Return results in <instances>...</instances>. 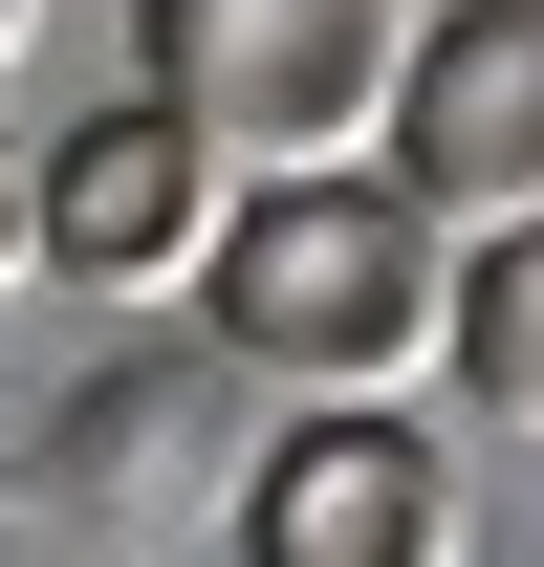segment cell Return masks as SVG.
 I'll return each instance as SVG.
<instances>
[{
  "label": "cell",
  "mask_w": 544,
  "mask_h": 567,
  "mask_svg": "<svg viewBox=\"0 0 544 567\" xmlns=\"http://www.w3.org/2000/svg\"><path fill=\"white\" fill-rule=\"evenodd\" d=\"M197 328L262 371L283 415H393L414 371L458 350V218L414 197L393 153H348V175H240L197 262Z\"/></svg>",
  "instance_id": "cell-1"
},
{
  "label": "cell",
  "mask_w": 544,
  "mask_h": 567,
  "mask_svg": "<svg viewBox=\"0 0 544 567\" xmlns=\"http://www.w3.org/2000/svg\"><path fill=\"white\" fill-rule=\"evenodd\" d=\"M436 0H153V110H197L240 175H348L393 153Z\"/></svg>",
  "instance_id": "cell-2"
},
{
  "label": "cell",
  "mask_w": 544,
  "mask_h": 567,
  "mask_svg": "<svg viewBox=\"0 0 544 567\" xmlns=\"http://www.w3.org/2000/svg\"><path fill=\"white\" fill-rule=\"evenodd\" d=\"M262 458H283V393L218 350V328L197 350H109V371L44 393V502H87V524H218V546H240Z\"/></svg>",
  "instance_id": "cell-3"
},
{
  "label": "cell",
  "mask_w": 544,
  "mask_h": 567,
  "mask_svg": "<svg viewBox=\"0 0 544 567\" xmlns=\"http://www.w3.org/2000/svg\"><path fill=\"white\" fill-rule=\"evenodd\" d=\"M218 218H240V153L197 132V110H87V132H44V284H87V306H153V284L218 262Z\"/></svg>",
  "instance_id": "cell-4"
},
{
  "label": "cell",
  "mask_w": 544,
  "mask_h": 567,
  "mask_svg": "<svg viewBox=\"0 0 544 567\" xmlns=\"http://www.w3.org/2000/svg\"><path fill=\"white\" fill-rule=\"evenodd\" d=\"M240 567H479V481L414 415H283L262 502H240Z\"/></svg>",
  "instance_id": "cell-5"
},
{
  "label": "cell",
  "mask_w": 544,
  "mask_h": 567,
  "mask_svg": "<svg viewBox=\"0 0 544 567\" xmlns=\"http://www.w3.org/2000/svg\"><path fill=\"white\" fill-rule=\"evenodd\" d=\"M393 175L458 218V240H523L544 218V0H436L414 110H393Z\"/></svg>",
  "instance_id": "cell-6"
},
{
  "label": "cell",
  "mask_w": 544,
  "mask_h": 567,
  "mask_svg": "<svg viewBox=\"0 0 544 567\" xmlns=\"http://www.w3.org/2000/svg\"><path fill=\"white\" fill-rule=\"evenodd\" d=\"M458 393L501 436H544V218L523 240H458Z\"/></svg>",
  "instance_id": "cell-7"
},
{
  "label": "cell",
  "mask_w": 544,
  "mask_h": 567,
  "mask_svg": "<svg viewBox=\"0 0 544 567\" xmlns=\"http://www.w3.org/2000/svg\"><path fill=\"white\" fill-rule=\"evenodd\" d=\"M22 284H44V153L0 132V306H22Z\"/></svg>",
  "instance_id": "cell-8"
},
{
  "label": "cell",
  "mask_w": 544,
  "mask_h": 567,
  "mask_svg": "<svg viewBox=\"0 0 544 567\" xmlns=\"http://www.w3.org/2000/svg\"><path fill=\"white\" fill-rule=\"evenodd\" d=\"M22 44H44V0H0V87H22Z\"/></svg>",
  "instance_id": "cell-9"
}]
</instances>
